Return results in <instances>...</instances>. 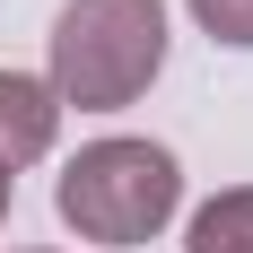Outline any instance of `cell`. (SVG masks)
<instances>
[{
    "label": "cell",
    "instance_id": "obj_1",
    "mask_svg": "<svg viewBox=\"0 0 253 253\" xmlns=\"http://www.w3.org/2000/svg\"><path fill=\"white\" fill-rule=\"evenodd\" d=\"M166 70V9L157 0H61L52 18V96L79 114H123Z\"/></svg>",
    "mask_w": 253,
    "mask_h": 253
},
{
    "label": "cell",
    "instance_id": "obj_2",
    "mask_svg": "<svg viewBox=\"0 0 253 253\" xmlns=\"http://www.w3.org/2000/svg\"><path fill=\"white\" fill-rule=\"evenodd\" d=\"M52 210L79 245H149L183 210V166L157 140H87L52 183Z\"/></svg>",
    "mask_w": 253,
    "mask_h": 253
},
{
    "label": "cell",
    "instance_id": "obj_3",
    "mask_svg": "<svg viewBox=\"0 0 253 253\" xmlns=\"http://www.w3.org/2000/svg\"><path fill=\"white\" fill-rule=\"evenodd\" d=\"M61 140V96L35 70H0V175H18Z\"/></svg>",
    "mask_w": 253,
    "mask_h": 253
},
{
    "label": "cell",
    "instance_id": "obj_4",
    "mask_svg": "<svg viewBox=\"0 0 253 253\" xmlns=\"http://www.w3.org/2000/svg\"><path fill=\"white\" fill-rule=\"evenodd\" d=\"M192 253H253V183H227L192 210Z\"/></svg>",
    "mask_w": 253,
    "mask_h": 253
},
{
    "label": "cell",
    "instance_id": "obj_5",
    "mask_svg": "<svg viewBox=\"0 0 253 253\" xmlns=\"http://www.w3.org/2000/svg\"><path fill=\"white\" fill-rule=\"evenodd\" d=\"M192 18H201V35H210V44L253 52V0H192Z\"/></svg>",
    "mask_w": 253,
    "mask_h": 253
},
{
    "label": "cell",
    "instance_id": "obj_6",
    "mask_svg": "<svg viewBox=\"0 0 253 253\" xmlns=\"http://www.w3.org/2000/svg\"><path fill=\"white\" fill-rule=\"evenodd\" d=\"M9 192H18V175H0V218H9Z\"/></svg>",
    "mask_w": 253,
    "mask_h": 253
},
{
    "label": "cell",
    "instance_id": "obj_7",
    "mask_svg": "<svg viewBox=\"0 0 253 253\" xmlns=\"http://www.w3.org/2000/svg\"><path fill=\"white\" fill-rule=\"evenodd\" d=\"M26 253H52V245H26Z\"/></svg>",
    "mask_w": 253,
    "mask_h": 253
}]
</instances>
